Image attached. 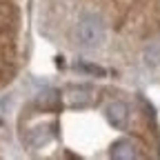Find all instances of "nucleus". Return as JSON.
Masks as SVG:
<instances>
[{
    "mask_svg": "<svg viewBox=\"0 0 160 160\" xmlns=\"http://www.w3.org/2000/svg\"><path fill=\"white\" fill-rule=\"evenodd\" d=\"M107 120L113 127H125V122H127V105L125 102H111L107 107Z\"/></svg>",
    "mask_w": 160,
    "mask_h": 160,
    "instance_id": "obj_3",
    "label": "nucleus"
},
{
    "mask_svg": "<svg viewBox=\"0 0 160 160\" xmlns=\"http://www.w3.org/2000/svg\"><path fill=\"white\" fill-rule=\"evenodd\" d=\"M142 60L147 67H160V40L149 42L142 51Z\"/></svg>",
    "mask_w": 160,
    "mask_h": 160,
    "instance_id": "obj_4",
    "label": "nucleus"
},
{
    "mask_svg": "<svg viewBox=\"0 0 160 160\" xmlns=\"http://www.w3.org/2000/svg\"><path fill=\"white\" fill-rule=\"evenodd\" d=\"M111 158H116V160H131V158H138V149L127 138L116 140V142L111 145Z\"/></svg>",
    "mask_w": 160,
    "mask_h": 160,
    "instance_id": "obj_2",
    "label": "nucleus"
},
{
    "mask_svg": "<svg viewBox=\"0 0 160 160\" xmlns=\"http://www.w3.org/2000/svg\"><path fill=\"white\" fill-rule=\"evenodd\" d=\"M78 69L89 71V73H96V76H105V69H102V67H98V65H78Z\"/></svg>",
    "mask_w": 160,
    "mask_h": 160,
    "instance_id": "obj_5",
    "label": "nucleus"
},
{
    "mask_svg": "<svg viewBox=\"0 0 160 160\" xmlns=\"http://www.w3.org/2000/svg\"><path fill=\"white\" fill-rule=\"evenodd\" d=\"M73 38L82 49L100 47L105 42V38H107L105 20L98 13H82L80 20H78V25H76V29H73Z\"/></svg>",
    "mask_w": 160,
    "mask_h": 160,
    "instance_id": "obj_1",
    "label": "nucleus"
}]
</instances>
